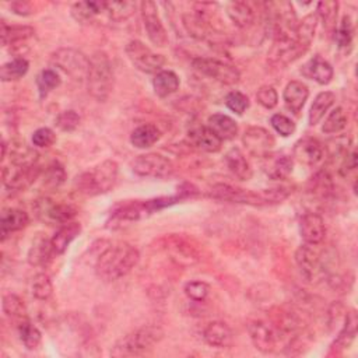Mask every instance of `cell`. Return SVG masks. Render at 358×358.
Segmentation results:
<instances>
[{"instance_id": "obj_1", "label": "cell", "mask_w": 358, "mask_h": 358, "mask_svg": "<svg viewBox=\"0 0 358 358\" xmlns=\"http://www.w3.org/2000/svg\"><path fill=\"white\" fill-rule=\"evenodd\" d=\"M140 260L136 246L120 242L106 248L96 259L95 273L103 281H116L129 274Z\"/></svg>"}, {"instance_id": "obj_2", "label": "cell", "mask_w": 358, "mask_h": 358, "mask_svg": "<svg viewBox=\"0 0 358 358\" xmlns=\"http://www.w3.org/2000/svg\"><path fill=\"white\" fill-rule=\"evenodd\" d=\"M289 193H291L289 187H285V186H275V187L253 192V190L241 189L228 183H217L208 190V197L221 200V201H229V203L267 206V204L281 203L289 196Z\"/></svg>"}, {"instance_id": "obj_3", "label": "cell", "mask_w": 358, "mask_h": 358, "mask_svg": "<svg viewBox=\"0 0 358 358\" xmlns=\"http://www.w3.org/2000/svg\"><path fill=\"white\" fill-rule=\"evenodd\" d=\"M180 199L182 196H169V197L166 196V197H157L150 200H130L126 203H119L112 208L109 214L108 227L119 228L127 222L138 221L161 208H165L179 201Z\"/></svg>"}, {"instance_id": "obj_4", "label": "cell", "mask_w": 358, "mask_h": 358, "mask_svg": "<svg viewBox=\"0 0 358 358\" xmlns=\"http://www.w3.org/2000/svg\"><path fill=\"white\" fill-rule=\"evenodd\" d=\"M119 175V166L113 159L102 161L91 169L80 173L74 179V187L77 192L85 196H98L110 192Z\"/></svg>"}, {"instance_id": "obj_5", "label": "cell", "mask_w": 358, "mask_h": 358, "mask_svg": "<svg viewBox=\"0 0 358 358\" xmlns=\"http://www.w3.org/2000/svg\"><path fill=\"white\" fill-rule=\"evenodd\" d=\"M164 331L159 326H143L123 336L110 350L112 357H138L144 355L161 341Z\"/></svg>"}, {"instance_id": "obj_6", "label": "cell", "mask_w": 358, "mask_h": 358, "mask_svg": "<svg viewBox=\"0 0 358 358\" xmlns=\"http://www.w3.org/2000/svg\"><path fill=\"white\" fill-rule=\"evenodd\" d=\"M87 88L92 98L103 102L113 88V69L109 56L98 50L90 57V70L87 74Z\"/></svg>"}, {"instance_id": "obj_7", "label": "cell", "mask_w": 358, "mask_h": 358, "mask_svg": "<svg viewBox=\"0 0 358 358\" xmlns=\"http://www.w3.org/2000/svg\"><path fill=\"white\" fill-rule=\"evenodd\" d=\"M34 213L36 218L46 225H64L77 214V210L67 203H59L50 197H39L35 200Z\"/></svg>"}, {"instance_id": "obj_8", "label": "cell", "mask_w": 358, "mask_h": 358, "mask_svg": "<svg viewBox=\"0 0 358 358\" xmlns=\"http://www.w3.org/2000/svg\"><path fill=\"white\" fill-rule=\"evenodd\" d=\"M50 63L74 80H87L90 59L74 48H60L50 56Z\"/></svg>"}, {"instance_id": "obj_9", "label": "cell", "mask_w": 358, "mask_h": 358, "mask_svg": "<svg viewBox=\"0 0 358 358\" xmlns=\"http://www.w3.org/2000/svg\"><path fill=\"white\" fill-rule=\"evenodd\" d=\"M126 55L130 63L140 71L145 74H157L162 70L165 64V57L159 53L152 52L145 43L141 41L133 39L130 41L126 48Z\"/></svg>"}, {"instance_id": "obj_10", "label": "cell", "mask_w": 358, "mask_h": 358, "mask_svg": "<svg viewBox=\"0 0 358 358\" xmlns=\"http://www.w3.org/2000/svg\"><path fill=\"white\" fill-rule=\"evenodd\" d=\"M192 64L200 74L225 85H234L241 78V73L235 66L215 57H194Z\"/></svg>"}, {"instance_id": "obj_11", "label": "cell", "mask_w": 358, "mask_h": 358, "mask_svg": "<svg viewBox=\"0 0 358 358\" xmlns=\"http://www.w3.org/2000/svg\"><path fill=\"white\" fill-rule=\"evenodd\" d=\"M248 331L255 348L263 354L273 352L277 348L278 343L284 338L282 333L277 326L262 319L249 322Z\"/></svg>"}, {"instance_id": "obj_12", "label": "cell", "mask_w": 358, "mask_h": 358, "mask_svg": "<svg viewBox=\"0 0 358 358\" xmlns=\"http://www.w3.org/2000/svg\"><path fill=\"white\" fill-rule=\"evenodd\" d=\"M131 169L138 176L162 179V178L171 176L175 168L171 159L165 158L164 155L157 152H148V154L138 155L131 162Z\"/></svg>"}, {"instance_id": "obj_13", "label": "cell", "mask_w": 358, "mask_h": 358, "mask_svg": "<svg viewBox=\"0 0 358 358\" xmlns=\"http://www.w3.org/2000/svg\"><path fill=\"white\" fill-rule=\"evenodd\" d=\"M140 11L150 42L158 48H164L168 43V34L159 18L157 4L154 1L144 0L140 3Z\"/></svg>"}, {"instance_id": "obj_14", "label": "cell", "mask_w": 358, "mask_h": 358, "mask_svg": "<svg viewBox=\"0 0 358 358\" xmlns=\"http://www.w3.org/2000/svg\"><path fill=\"white\" fill-rule=\"evenodd\" d=\"M242 143L249 154L255 157H263V158L270 155L275 145V140L273 134L267 129L260 126L248 127L243 133Z\"/></svg>"}, {"instance_id": "obj_15", "label": "cell", "mask_w": 358, "mask_h": 358, "mask_svg": "<svg viewBox=\"0 0 358 358\" xmlns=\"http://www.w3.org/2000/svg\"><path fill=\"white\" fill-rule=\"evenodd\" d=\"M42 173L41 168L36 164L4 168L3 169V183L10 192H22L28 189Z\"/></svg>"}, {"instance_id": "obj_16", "label": "cell", "mask_w": 358, "mask_h": 358, "mask_svg": "<svg viewBox=\"0 0 358 358\" xmlns=\"http://www.w3.org/2000/svg\"><path fill=\"white\" fill-rule=\"evenodd\" d=\"M292 158L306 166H316L326 158V145L317 138L302 137L292 148Z\"/></svg>"}, {"instance_id": "obj_17", "label": "cell", "mask_w": 358, "mask_h": 358, "mask_svg": "<svg viewBox=\"0 0 358 358\" xmlns=\"http://www.w3.org/2000/svg\"><path fill=\"white\" fill-rule=\"evenodd\" d=\"M299 234L306 245H319L326 235L323 218L317 213H305L299 220Z\"/></svg>"}, {"instance_id": "obj_18", "label": "cell", "mask_w": 358, "mask_h": 358, "mask_svg": "<svg viewBox=\"0 0 358 358\" xmlns=\"http://www.w3.org/2000/svg\"><path fill=\"white\" fill-rule=\"evenodd\" d=\"M295 262L302 273V275L308 280V281H313L316 280L320 274H323V267H322V262L317 256V253L312 249L310 245H303L299 246L295 252Z\"/></svg>"}, {"instance_id": "obj_19", "label": "cell", "mask_w": 358, "mask_h": 358, "mask_svg": "<svg viewBox=\"0 0 358 358\" xmlns=\"http://www.w3.org/2000/svg\"><path fill=\"white\" fill-rule=\"evenodd\" d=\"M187 141L192 147L204 152H217L222 145V140L208 126H196L190 129Z\"/></svg>"}, {"instance_id": "obj_20", "label": "cell", "mask_w": 358, "mask_h": 358, "mask_svg": "<svg viewBox=\"0 0 358 358\" xmlns=\"http://www.w3.org/2000/svg\"><path fill=\"white\" fill-rule=\"evenodd\" d=\"M308 96H309V88L302 81H298V80L289 81L285 85L282 92L285 108L294 115H298L302 110L305 102L308 101Z\"/></svg>"}, {"instance_id": "obj_21", "label": "cell", "mask_w": 358, "mask_h": 358, "mask_svg": "<svg viewBox=\"0 0 358 358\" xmlns=\"http://www.w3.org/2000/svg\"><path fill=\"white\" fill-rule=\"evenodd\" d=\"M302 76L315 80L316 83L324 85L329 84L333 78V67L331 64L324 60L320 55H316L313 57H310L301 69Z\"/></svg>"}, {"instance_id": "obj_22", "label": "cell", "mask_w": 358, "mask_h": 358, "mask_svg": "<svg viewBox=\"0 0 358 358\" xmlns=\"http://www.w3.org/2000/svg\"><path fill=\"white\" fill-rule=\"evenodd\" d=\"M357 324H358V317H357L355 310L347 312L343 319V327L338 331L333 344L330 345L331 347L330 350L334 354H338L351 345V343L354 341V338L357 336Z\"/></svg>"}, {"instance_id": "obj_23", "label": "cell", "mask_w": 358, "mask_h": 358, "mask_svg": "<svg viewBox=\"0 0 358 358\" xmlns=\"http://www.w3.org/2000/svg\"><path fill=\"white\" fill-rule=\"evenodd\" d=\"M204 341L215 348H225L232 343V330L224 322H211L203 330Z\"/></svg>"}, {"instance_id": "obj_24", "label": "cell", "mask_w": 358, "mask_h": 358, "mask_svg": "<svg viewBox=\"0 0 358 358\" xmlns=\"http://www.w3.org/2000/svg\"><path fill=\"white\" fill-rule=\"evenodd\" d=\"M29 222V217L25 211L20 208H6L1 213L0 218V234H1V241H6L8 235L13 232L21 231L25 228Z\"/></svg>"}, {"instance_id": "obj_25", "label": "cell", "mask_w": 358, "mask_h": 358, "mask_svg": "<svg viewBox=\"0 0 358 358\" xmlns=\"http://www.w3.org/2000/svg\"><path fill=\"white\" fill-rule=\"evenodd\" d=\"M53 255L55 250L52 248V241L43 235H38L28 249L27 260L31 266H46Z\"/></svg>"}, {"instance_id": "obj_26", "label": "cell", "mask_w": 358, "mask_h": 358, "mask_svg": "<svg viewBox=\"0 0 358 358\" xmlns=\"http://www.w3.org/2000/svg\"><path fill=\"white\" fill-rule=\"evenodd\" d=\"M294 159L289 155H267L264 162V172L273 180H284L292 172Z\"/></svg>"}, {"instance_id": "obj_27", "label": "cell", "mask_w": 358, "mask_h": 358, "mask_svg": "<svg viewBox=\"0 0 358 358\" xmlns=\"http://www.w3.org/2000/svg\"><path fill=\"white\" fill-rule=\"evenodd\" d=\"M225 165L228 171L236 176L239 180H249L253 175L252 166L249 161L246 159L245 154L239 148H231L225 154Z\"/></svg>"}, {"instance_id": "obj_28", "label": "cell", "mask_w": 358, "mask_h": 358, "mask_svg": "<svg viewBox=\"0 0 358 358\" xmlns=\"http://www.w3.org/2000/svg\"><path fill=\"white\" fill-rule=\"evenodd\" d=\"M80 232H81V225L76 221H70L64 225H60V228L56 231V234L50 238L55 255L64 253L67 250L69 245L80 235Z\"/></svg>"}, {"instance_id": "obj_29", "label": "cell", "mask_w": 358, "mask_h": 358, "mask_svg": "<svg viewBox=\"0 0 358 358\" xmlns=\"http://www.w3.org/2000/svg\"><path fill=\"white\" fill-rule=\"evenodd\" d=\"M317 17L315 13H310L308 15H305L301 21H298L296 24V29H295V42L296 45L306 52L315 38L316 34V28H317Z\"/></svg>"}, {"instance_id": "obj_30", "label": "cell", "mask_w": 358, "mask_h": 358, "mask_svg": "<svg viewBox=\"0 0 358 358\" xmlns=\"http://www.w3.org/2000/svg\"><path fill=\"white\" fill-rule=\"evenodd\" d=\"M207 126L221 138V140H232L238 134L236 122L224 113H213L207 119Z\"/></svg>"}, {"instance_id": "obj_31", "label": "cell", "mask_w": 358, "mask_h": 358, "mask_svg": "<svg viewBox=\"0 0 358 358\" xmlns=\"http://www.w3.org/2000/svg\"><path fill=\"white\" fill-rule=\"evenodd\" d=\"M227 15L238 28H248L255 21V10L246 1H232L227 6Z\"/></svg>"}, {"instance_id": "obj_32", "label": "cell", "mask_w": 358, "mask_h": 358, "mask_svg": "<svg viewBox=\"0 0 358 358\" xmlns=\"http://www.w3.org/2000/svg\"><path fill=\"white\" fill-rule=\"evenodd\" d=\"M179 77L172 70H161L152 78L154 92L159 98H166L179 90Z\"/></svg>"}, {"instance_id": "obj_33", "label": "cell", "mask_w": 358, "mask_h": 358, "mask_svg": "<svg viewBox=\"0 0 358 358\" xmlns=\"http://www.w3.org/2000/svg\"><path fill=\"white\" fill-rule=\"evenodd\" d=\"M159 137H161L159 129L151 123H145L136 127L131 131L130 143L136 148H150L159 140Z\"/></svg>"}, {"instance_id": "obj_34", "label": "cell", "mask_w": 358, "mask_h": 358, "mask_svg": "<svg viewBox=\"0 0 358 358\" xmlns=\"http://www.w3.org/2000/svg\"><path fill=\"white\" fill-rule=\"evenodd\" d=\"M334 101H336V95L331 91L319 92L315 96L313 103L310 105V109H309V115H308L309 124L310 126L317 124L323 119V116L327 113V110L333 106Z\"/></svg>"}, {"instance_id": "obj_35", "label": "cell", "mask_w": 358, "mask_h": 358, "mask_svg": "<svg viewBox=\"0 0 358 358\" xmlns=\"http://www.w3.org/2000/svg\"><path fill=\"white\" fill-rule=\"evenodd\" d=\"M105 4L106 1H78L71 6L70 13L77 22L85 24L99 13L105 11Z\"/></svg>"}, {"instance_id": "obj_36", "label": "cell", "mask_w": 358, "mask_h": 358, "mask_svg": "<svg viewBox=\"0 0 358 358\" xmlns=\"http://www.w3.org/2000/svg\"><path fill=\"white\" fill-rule=\"evenodd\" d=\"M1 42L4 46L15 45L18 42L27 41L34 36L35 29L29 25H7L4 21L1 22Z\"/></svg>"}, {"instance_id": "obj_37", "label": "cell", "mask_w": 358, "mask_h": 358, "mask_svg": "<svg viewBox=\"0 0 358 358\" xmlns=\"http://www.w3.org/2000/svg\"><path fill=\"white\" fill-rule=\"evenodd\" d=\"M337 13H338V1L334 0H323L317 3L316 17L323 24V28L327 32L336 31L337 27Z\"/></svg>"}, {"instance_id": "obj_38", "label": "cell", "mask_w": 358, "mask_h": 358, "mask_svg": "<svg viewBox=\"0 0 358 358\" xmlns=\"http://www.w3.org/2000/svg\"><path fill=\"white\" fill-rule=\"evenodd\" d=\"M29 69V63L27 59L17 56L13 60L4 63L0 67V78L1 81H15L27 74Z\"/></svg>"}, {"instance_id": "obj_39", "label": "cell", "mask_w": 358, "mask_h": 358, "mask_svg": "<svg viewBox=\"0 0 358 358\" xmlns=\"http://www.w3.org/2000/svg\"><path fill=\"white\" fill-rule=\"evenodd\" d=\"M3 312L6 313L7 317H10L11 320H17L18 323L28 319L27 316V306L24 303V301L15 295V294H6L3 296Z\"/></svg>"}, {"instance_id": "obj_40", "label": "cell", "mask_w": 358, "mask_h": 358, "mask_svg": "<svg viewBox=\"0 0 358 358\" xmlns=\"http://www.w3.org/2000/svg\"><path fill=\"white\" fill-rule=\"evenodd\" d=\"M18 336L21 343L28 350H36L42 343V334L39 329L29 322V319H25L18 323Z\"/></svg>"}, {"instance_id": "obj_41", "label": "cell", "mask_w": 358, "mask_h": 358, "mask_svg": "<svg viewBox=\"0 0 358 358\" xmlns=\"http://www.w3.org/2000/svg\"><path fill=\"white\" fill-rule=\"evenodd\" d=\"M35 83H36V88L39 92V98L43 99L48 96V94L50 91H53L55 88H57L60 85L62 80H60V76L55 70L45 69L36 76Z\"/></svg>"}, {"instance_id": "obj_42", "label": "cell", "mask_w": 358, "mask_h": 358, "mask_svg": "<svg viewBox=\"0 0 358 358\" xmlns=\"http://www.w3.org/2000/svg\"><path fill=\"white\" fill-rule=\"evenodd\" d=\"M136 6L134 1H106L105 11L112 21L120 22L134 14Z\"/></svg>"}, {"instance_id": "obj_43", "label": "cell", "mask_w": 358, "mask_h": 358, "mask_svg": "<svg viewBox=\"0 0 358 358\" xmlns=\"http://www.w3.org/2000/svg\"><path fill=\"white\" fill-rule=\"evenodd\" d=\"M347 113L341 106H337L336 109H333L329 116L326 117L324 123L322 124V131L324 134H334V133H340L343 129H345L347 126Z\"/></svg>"}, {"instance_id": "obj_44", "label": "cell", "mask_w": 358, "mask_h": 358, "mask_svg": "<svg viewBox=\"0 0 358 358\" xmlns=\"http://www.w3.org/2000/svg\"><path fill=\"white\" fill-rule=\"evenodd\" d=\"M66 178L67 175L63 165L57 161H53L43 171V186L49 189H57L64 183Z\"/></svg>"}, {"instance_id": "obj_45", "label": "cell", "mask_w": 358, "mask_h": 358, "mask_svg": "<svg viewBox=\"0 0 358 358\" xmlns=\"http://www.w3.org/2000/svg\"><path fill=\"white\" fill-rule=\"evenodd\" d=\"M31 292H32L34 298H36L39 301L49 299L50 295L53 294V285H52L49 275L45 273H39V274L34 275V278L31 281Z\"/></svg>"}, {"instance_id": "obj_46", "label": "cell", "mask_w": 358, "mask_h": 358, "mask_svg": "<svg viewBox=\"0 0 358 358\" xmlns=\"http://www.w3.org/2000/svg\"><path fill=\"white\" fill-rule=\"evenodd\" d=\"M334 32H336V42L338 49L348 50L352 45V38H354V27H352L351 18L348 15H344Z\"/></svg>"}, {"instance_id": "obj_47", "label": "cell", "mask_w": 358, "mask_h": 358, "mask_svg": "<svg viewBox=\"0 0 358 358\" xmlns=\"http://www.w3.org/2000/svg\"><path fill=\"white\" fill-rule=\"evenodd\" d=\"M168 246H169V250H171V256H172L173 260H176V263L186 262V264H192L197 260L196 252L185 242L173 241Z\"/></svg>"}, {"instance_id": "obj_48", "label": "cell", "mask_w": 358, "mask_h": 358, "mask_svg": "<svg viewBox=\"0 0 358 358\" xmlns=\"http://www.w3.org/2000/svg\"><path fill=\"white\" fill-rule=\"evenodd\" d=\"M186 296L192 301H197V302H201L204 301L208 294H210V285L204 281H200V280H194V281H189L185 284V288H183Z\"/></svg>"}, {"instance_id": "obj_49", "label": "cell", "mask_w": 358, "mask_h": 358, "mask_svg": "<svg viewBox=\"0 0 358 358\" xmlns=\"http://www.w3.org/2000/svg\"><path fill=\"white\" fill-rule=\"evenodd\" d=\"M225 105L234 113L243 115V112L249 108V98L241 91H231L225 96Z\"/></svg>"}, {"instance_id": "obj_50", "label": "cell", "mask_w": 358, "mask_h": 358, "mask_svg": "<svg viewBox=\"0 0 358 358\" xmlns=\"http://www.w3.org/2000/svg\"><path fill=\"white\" fill-rule=\"evenodd\" d=\"M80 122H81L80 115L76 110H73V109L63 110L56 117V126L62 131H73V130H76L78 127Z\"/></svg>"}, {"instance_id": "obj_51", "label": "cell", "mask_w": 358, "mask_h": 358, "mask_svg": "<svg viewBox=\"0 0 358 358\" xmlns=\"http://www.w3.org/2000/svg\"><path fill=\"white\" fill-rule=\"evenodd\" d=\"M270 123L273 129L282 137H288L295 131V123L282 113H274L270 119Z\"/></svg>"}, {"instance_id": "obj_52", "label": "cell", "mask_w": 358, "mask_h": 358, "mask_svg": "<svg viewBox=\"0 0 358 358\" xmlns=\"http://www.w3.org/2000/svg\"><path fill=\"white\" fill-rule=\"evenodd\" d=\"M256 99L257 102L266 108V109H273L278 103V94L271 85H262L257 92H256Z\"/></svg>"}, {"instance_id": "obj_53", "label": "cell", "mask_w": 358, "mask_h": 358, "mask_svg": "<svg viewBox=\"0 0 358 358\" xmlns=\"http://www.w3.org/2000/svg\"><path fill=\"white\" fill-rule=\"evenodd\" d=\"M56 141V134L49 127H39L32 134V144L39 148L50 147Z\"/></svg>"}, {"instance_id": "obj_54", "label": "cell", "mask_w": 358, "mask_h": 358, "mask_svg": "<svg viewBox=\"0 0 358 358\" xmlns=\"http://www.w3.org/2000/svg\"><path fill=\"white\" fill-rule=\"evenodd\" d=\"M11 10L14 14L17 15H22V17H27L29 14H32V8H31V4L27 3V1H13L11 3Z\"/></svg>"}]
</instances>
